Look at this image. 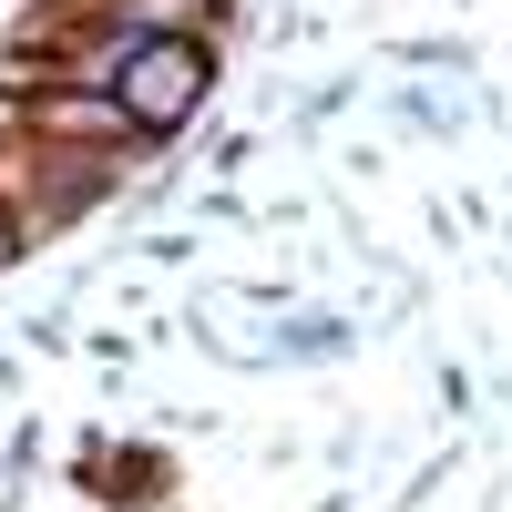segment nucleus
<instances>
[{"label":"nucleus","mask_w":512,"mask_h":512,"mask_svg":"<svg viewBox=\"0 0 512 512\" xmlns=\"http://www.w3.org/2000/svg\"><path fill=\"white\" fill-rule=\"evenodd\" d=\"M113 82H123V123H134V134H164V123L195 113V93H205V52H195L185 31H164V41H134V52L113 62Z\"/></svg>","instance_id":"1"},{"label":"nucleus","mask_w":512,"mask_h":512,"mask_svg":"<svg viewBox=\"0 0 512 512\" xmlns=\"http://www.w3.org/2000/svg\"><path fill=\"white\" fill-rule=\"evenodd\" d=\"M11 246H21V236H11V226H0V256H11Z\"/></svg>","instance_id":"2"}]
</instances>
